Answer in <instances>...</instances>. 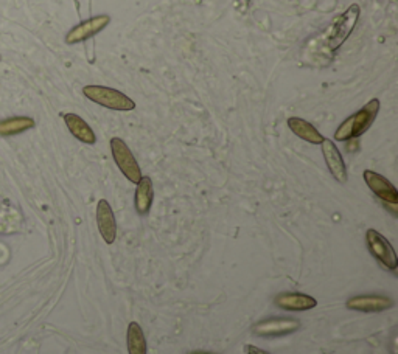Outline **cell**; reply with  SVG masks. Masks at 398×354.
Segmentation results:
<instances>
[{"instance_id": "obj_1", "label": "cell", "mask_w": 398, "mask_h": 354, "mask_svg": "<svg viewBox=\"0 0 398 354\" xmlns=\"http://www.w3.org/2000/svg\"><path fill=\"white\" fill-rule=\"evenodd\" d=\"M378 112H380V99L372 98L370 102H367L356 114L350 115L349 118L341 123L339 128L336 129L334 133L336 142H347L351 140V138L361 137L366 130L370 129L375 118H377Z\"/></svg>"}, {"instance_id": "obj_2", "label": "cell", "mask_w": 398, "mask_h": 354, "mask_svg": "<svg viewBox=\"0 0 398 354\" xmlns=\"http://www.w3.org/2000/svg\"><path fill=\"white\" fill-rule=\"evenodd\" d=\"M83 94L88 99H90V102H94L103 107H108V109L112 111L129 112L135 109V103L133 99L117 89L90 84V86L83 87Z\"/></svg>"}, {"instance_id": "obj_3", "label": "cell", "mask_w": 398, "mask_h": 354, "mask_svg": "<svg viewBox=\"0 0 398 354\" xmlns=\"http://www.w3.org/2000/svg\"><path fill=\"white\" fill-rule=\"evenodd\" d=\"M359 14H361V8H359V5L354 4L350 5L338 19H334L330 33H328V49L332 51L338 50L341 45L349 39L358 24Z\"/></svg>"}, {"instance_id": "obj_4", "label": "cell", "mask_w": 398, "mask_h": 354, "mask_svg": "<svg viewBox=\"0 0 398 354\" xmlns=\"http://www.w3.org/2000/svg\"><path fill=\"white\" fill-rule=\"evenodd\" d=\"M111 151L112 157L116 160L119 169L126 179L133 183H137L142 179L140 166L137 164L134 154L129 149V146L119 137L111 138Z\"/></svg>"}, {"instance_id": "obj_5", "label": "cell", "mask_w": 398, "mask_h": 354, "mask_svg": "<svg viewBox=\"0 0 398 354\" xmlns=\"http://www.w3.org/2000/svg\"><path fill=\"white\" fill-rule=\"evenodd\" d=\"M366 243L373 258H377L389 271H395L398 267V257L392 244H390L385 236L377 232V230L369 228L366 232Z\"/></svg>"}, {"instance_id": "obj_6", "label": "cell", "mask_w": 398, "mask_h": 354, "mask_svg": "<svg viewBox=\"0 0 398 354\" xmlns=\"http://www.w3.org/2000/svg\"><path fill=\"white\" fill-rule=\"evenodd\" d=\"M109 24H111V16H108V14H100V16H94L88 20H83L67 33L66 44L73 45L88 41L90 37L97 36L100 32H103Z\"/></svg>"}, {"instance_id": "obj_7", "label": "cell", "mask_w": 398, "mask_h": 354, "mask_svg": "<svg viewBox=\"0 0 398 354\" xmlns=\"http://www.w3.org/2000/svg\"><path fill=\"white\" fill-rule=\"evenodd\" d=\"M366 185L369 187L372 193L380 197L382 202L389 205H397L398 204V190L390 181H387L385 176L372 171V169H364L363 173Z\"/></svg>"}, {"instance_id": "obj_8", "label": "cell", "mask_w": 398, "mask_h": 354, "mask_svg": "<svg viewBox=\"0 0 398 354\" xmlns=\"http://www.w3.org/2000/svg\"><path fill=\"white\" fill-rule=\"evenodd\" d=\"M97 226L100 235L106 244H112L117 238V222L114 216L112 207L106 199H100L97 204Z\"/></svg>"}, {"instance_id": "obj_9", "label": "cell", "mask_w": 398, "mask_h": 354, "mask_svg": "<svg viewBox=\"0 0 398 354\" xmlns=\"http://www.w3.org/2000/svg\"><path fill=\"white\" fill-rule=\"evenodd\" d=\"M322 146V154L324 160L327 164V168L330 169L332 176L339 183L347 182V166L344 164V159L341 156V151L338 149V146L330 138H324V142L320 143Z\"/></svg>"}, {"instance_id": "obj_10", "label": "cell", "mask_w": 398, "mask_h": 354, "mask_svg": "<svg viewBox=\"0 0 398 354\" xmlns=\"http://www.w3.org/2000/svg\"><path fill=\"white\" fill-rule=\"evenodd\" d=\"M301 328V322L296 319H267L265 322H260L254 326V333L262 337H275V336H285L294 333Z\"/></svg>"}, {"instance_id": "obj_11", "label": "cell", "mask_w": 398, "mask_h": 354, "mask_svg": "<svg viewBox=\"0 0 398 354\" xmlns=\"http://www.w3.org/2000/svg\"><path fill=\"white\" fill-rule=\"evenodd\" d=\"M274 303L285 311H308L318 306L316 298L302 292H280Z\"/></svg>"}, {"instance_id": "obj_12", "label": "cell", "mask_w": 398, "mask_h": 354, "mask_svg": "<svg viewBox=\"0 0 398 354\" xmlns=\"http://www.w3.org/2000/svg\"><path fill=\"white\" fill-rule=\"evenodd\" d=\"M394 302L382 295H356L347 300V307L361 312H381L392 307Z\"/></svg>"}, {"instance_id": "obj_13", "label": "cell", "mask_w": 398, "mask_h": 354, "mask_svg": "<svg viewBox=\"0 0 398 354\" xmlns=\"http://www.w3.org/2000/svg\"><path fill=\"white\" fill-rule=\"evenodd\" d=\"M64 121H66V126L71 130V134L78 138L80 142L86 143V145H95L97 142V135L92 128L88 125L86 121H84L80 115L76 114H64Z\"/></svg>"}, {"instance_id": "obj_14", "label": "cell", "mask_w": 398, "mask_h": 354, "mask_svg": "<svg viewBox=\"0 0 398 354\" xmlns=\"http://www.w3.org/2000/svg\"><path fill=\"white\" fill-rule=\"evenodd\" d=\"M288 128L291 129V133L297 135L302 140L308 142L311 145H320L324 142V135L319 133V130L308 123L307 120L298 118V117H291L288 118Z\"/></svg>"}, {"instance_id": "obj_15", "label": "cell", "mask_w": 398, "mask_h": 354, "mask_svg": "<svg viewBox=\"0 0 398 354\" xmlns=\"http://www.w3.org/2000/svg\"><path fill=\"white\" fill-rule=\"evenodd\" d=\"M135 197L134 205L139 214H147L151 210L152 197H155V188H152V181L148 176H142V179L135 183Z\"/></svg>"}, {"instance_id": "obj_16", "label": "cell", "mask_w": 398, "mask_h": 354, "mask_svg": "<svg viewBox=\"0 0 398 354\" xmlns=\"http://www.w3.org/2000/svg\"><path fill=\"white\" fill-rule=\"evenodd\" d=\"M128 351L129 354H147V338L143 329L137 322H131L128 326Z\"/></svg>"}, {"instance_id": "obj_17", "label": "cell", "mask_w": 398, "mask_h": 354, "mask_svg": "<svg viewBox=\"0 0 398 354\" xmlns=\"http://www.w3.org/2000/svg\"><path fill=\"white\" fill-rule=\"evenodd\" d=\"M35 126V120L30 117H13L0 121V135H16Z\"/></svg>"}, {"instance_id": "obj_18", "label": "cell", "mask_w": 398, "mask_h": 354, "mask_svg": "<svg viewBox=\"0 0 398 354\" xmlns=\"http://www.w3.org/2000/svg\"><path fill=\"white\" fill-rule=\"evenodd\" d=\"M244 354H271L262 348H257L254 345H244Z\"/></svg>"}, {"instance_id": "obj_19", "label": "cell", "mask_w": 398, "mask_h": 354, "mask_svg": "<svg viewBox=\"0 0 398 354\" xmlns=\"http://www.w3.org/2000/svg\"><path fill=\"white\" fill-rule=\"evenodd\" d=\"M188 354H215V353H209V351H191Z\"/></svg>"}, {"instance_id": "obj_20", "label": "cell", "mask_w": 398, "mask_h": 354, "mask_svg": "<svg viewBox=\"0 0 398 354\" xmlns=\"http://www.w3.org/2000/svg\"><path fill=\"white\" fill-rule=\"evenodd\" d=\"M0 61H2V55H0Z\"/></svg>"}]
</instances>
